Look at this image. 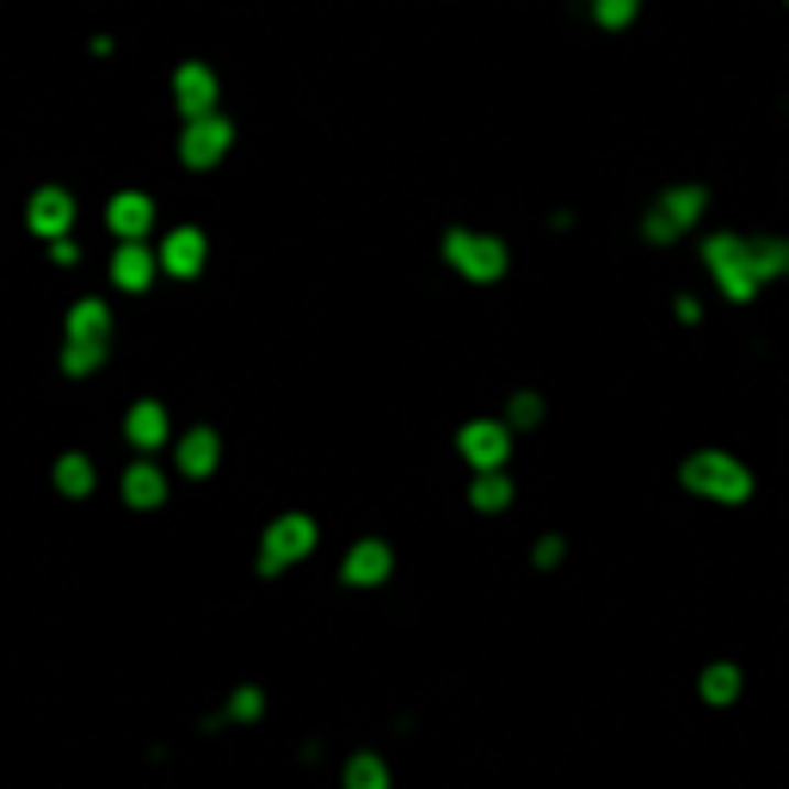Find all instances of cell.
Instances as JSON below:
<instances>
[{
  "label": "cell",
  "mask_w": 789,
  "mask_h": 789,
  "mask_svg": "<svg viewBox=\"0 0 789 789\" xmlns=\"http://www.w3.org/2000/svg\"><path fill=\"white\" fill-rule=\"evenodd\" d=\"M679 481L691 487V494H703V500H746V494H753V475H746L734 457H722V450L691 457V463L679 469Z\"/></svg>",
  "instance_id": "1"
},
{
  "label": "cell",
  "mask_w": 789,
  "mask_h": 789,
  "mask_svg": "<svg viewBox=\"0 0 789 789\" xmlns=\"http://www.w3.org/2000/svg\"><path fill=\"white\" fill-rule=\"evenodd\" d=\"M445 260L457 265V272H469L475 284H487V278L506 272V248H500L494 234H475V229H450L445 234Z\"/></svg>",
  "instance_id": "2"
},
{
  "label": "cell",
  "mask_w": 789,
  "mask_h": 789,
  "mask_svg": "<svg viewBox=\"0 0 789 789\" xmlns=\"http://www.w3.org/2000/svg\"><path fill=\"white\" fill-rule=\"evenodd\" d=\"M315 549V518H278V525L265 530V556H260V573H278L284 561L309 556Z\"/></svg>",
  "instance_id": "3"
},
{
  "label": "cell",
  "mask_w": 789,
  "mask_h": 789,
  "mask_svg": "<svg viewBox=\"0 0 789 789\" xmlns=\"http://www.w3.org/2000/svg\"><path fill=\"white\" fill-rule=\"evenodd\" d=\"M457 445H463V457H469L475 469H487V475H494V469L506 463V450H512V432H506V426H494V419H469Z\"/></svg>",
  "instance_id": "4"
},
{
  "label": "cell",
  "mask_w": 789,
  "mask_h": 789,
  "mask_svg": "<svg viewBox=\"0 0 789 789\" xmlns=\"http://www.w3.org/2000/svg\"><path fill=\"white\" fill-rule=\"evenodd\" d=\"M173 94H179V111H186L191 124H198V118H217V75L204 63L179 68V75H173Z\"/></svg>",
  "instance_id": "5"
},
{
  "label": "cell",
  "mask_w": 789,
  "mask_h": 789,
  "mask_svg": "<svg viewBox=\"0 0 789 789\" xmlns=\"http://www.w3.org/2000/svg\"><path fill=\"white\" fill-rule=\"evenodd\" d=\"M106 222L124 234V248H142V241H149V229H155V204L142 198V191H118V198H111V210H106Z\"/></svg>",
  "instance_id": "6"
},
{
  "label": "cell",
  "mask_w": 789,
  "mask_h": 789,
  "mask_svg": "<svg viewBox=\"0 0 789 789\" xmlns=\"http://www.w3.org/2000/svg\"><path fill=\"white\" fill-rule=\"evenodd\" d=\"M229 142H234V130L222 124V118H198V124L186 130V161L191 167H217V161L229 155Z\"/></svg>",
  "instance_id": "7"
},
{
  "label": "cell",
  "mask_w": 789,
  "mask_h": 789,
  "mask_svg": "<svg viewBox=\"0 0 789 789\" xmlns=\"http://www.w3.org/2000/svg\"><path fill=\"white\" fill-rule=\"evenodd\" d=\"M106 333H111L106 303H99V296L75 303V315H68V346H99V352H106Z\"/></svg>",
  "instance_id": "8"
},
{
  "label": "cell",
  "mask_w": 789,
  "mask_h": 789,
  "mask_svg": "<svg viewBox=\"0 0 789 789\" xmlns=\"http://www.w3.org/2000/svg\"><path fill=\"white\" fill-rule=\"evenodd\" d=\"M161 265H167L173 278H191V272L204 265V234L198 229H173L167 248H161Z\"/></svg>",
  "instance_id": "9"
},
{
  "label": "cell",
  "mask_w": 789,
  "mask_h": 789,
  "mask_svg": "<svg viewBox=\"0 0 789 789\" xmlns=\"http://www.w3.org/2000/svg\"><path fill=\"white\" fill-rule=\"evenodd\" d=\"M68 222H75V198H68V191H37L32 198V229L37 234H56V241H63Z\"/></svg>",
  "instance_id": "10"
},
{
  "label": "cell",
  "mask_w": 789,
  "mask_h": 789,
  "mask_svg": "<svg viewBox=\"0 0 789 789\" xmlns=\"http://www.w3.org/2000/svg\"><path fill=\"white\" fill-rule=\"evenodd\" d=\"M346 580H352V587H376V580H383V573H388V543H358V549H352V556H346Z\"/></svg>",
  "instance_id": "11"
},
{
  "label": "cell",
  "mask_w": 789,
  "mask_h": 789,
  "mask_svg": "<svg viewBox=\"0 0 789 789\" xmlns=\"http://www.w3.org/2000/svg\"><path fill=\"white\" fill-rule=\"evenodd\" d=\"M124 438H130L136 450H161V445H167V414H161L155 402L130 407V419H124Z\"/></svg>",
  "instance_id": "12"
},
{
  "label": "cell",
  "mask_w": 789,
  "mask_h": 789,
  "mask_svg": "<svg viewBox=\"0 0 789 789\" xmlns=\"http://www.w3.org/2000/svg\"><path fill=\"white\" fill-rule=\"evenodd\" d=\"M111 278L124 284V291H149V278H155V253H149V248H118Z\"/></svg>",
  "instance_id": "13"
},
{
  "label": "cell",
  "mask_w": 789,
  "mask_h": 789,
  "mask_svg": "<svg viewBox=\"0 0 789 789\" xmlns=\"http://www.w3.org/2000/svg\"><path fill=\"white\" fill-rule=\"evenodd\" d=\"M654 217H660L666 229L679 234L684 222H697V217H703V191H697V186H679V191H666V204H660V210H654Z\"/></svg>",
  "instance_id": "14"
},
{
  "label": "cell",
  "mask_w": 789,
  "mask_h": 789,
  "mask_svg": "<svg viewBox=\"0 0 789 789\" xmlns=\"http://www.w3.org/2000/svg\"><path fill=\"white\" fill-rule=\"evenodd\" d=\"M179 469H186V475H210V469H217V432H186Z\"/></svg>",
  "instance_id": "15"
},
{
  "label": "cell",
  "mask_w": 789,
  "mask_h": 789,
  "mask_svg": "<svg viewBox=\"0 0 789 789\" xmlns=\"http://www.w3.org/2000/svg\"><path fill=\"white\" fill-rule=\"evenodd\" d=\"M124 494H130V506H161V500H167V481H161L155 469H130Z\"/></svg>",
  "instance_id": "16"
},
{
  "label": "cell",
  "mask_w": 789,
  "mask_h": 789,
  "mask_svg": "<svg viewBox=\"0 0 789 789\" xmlns=\"http://www.w3.org/2000/svg\"><path fill=\"white\" fill-rule=\"evenodd\" d=\"M346 789H388V771H383V758L358 753L352 765H346Z\"/></svg>",
  "instance_id": "17"
},
{
  "label": "cell",
  "mask_w": 789,
  "mask_h": 789,
  "mask_svg": "<svg viewBox=\"0 0 789 789\" xmlns=\"http://www.w3.org/2000/svg\"><path fill=\"white\" fill-rule=\"evenodd\" d=\"M56 487L80 500L87 487H94V463H87V457H63V463H56Z\"/></svg>",
  "instance_id": "18"
},
{
  "label": "cell",
  "mask_w": 789,
  "mask_h": 789,
  "mask_svg": "<svg viewBox=\"0 0 789 789\" xmlns=\"http://www.w3.org/2000/svg\"><path fill=\"white\" fill-rule=\"evenodd\" d=\"M734 691H741V672H734V666L703 672V697H710V703H734Z\"/></svg>",
  "instance_id": "19"
},
{
  "label": "cell",
  "mask_w": 789,
  "mask_h": 789,
  "mask_svg": "<svg viewBox=\"0 0 789 789\" xmlns=\"http://www.w3.org/2000/svg\"><path fill=\"white\" fill-rule=\"evenodd\" d=\"M512 500V487H506V475H481L475 481V506L487 512V506H506Z\"/></svg>",
  "instance_id": "20"
},
{
  "label": "cell",
  "mask_w": 789,
  "mask_h": 789,
  "mask_svg": "<svg viewBox=\"0 0 789 789\" xmlns=\"http://www.w3.org/2000/svg\"><path fill=\"white\" fill-rule=\"evenodd\" d=\"M99 358H106V352H99V346H68V352H63V371H94V364H99Z\"/></svg>",
  "instance_id": "21"
},
{
  "label": "cell",
  "mask_w": 789,
  "mask_h": 789,
  "mask_svg": "<svg viewBox=\"0 0 789 789\" xmlns=\"http://www.w3.org/2000/svg\"><path fill=\"white\" fill-rule=\"evenodd\" d=\"M512 419H518V426H530V419H537V395H518V402H512Z\"/></svg>",
  "instance_id": "22"
},
{
  "label": "cell",
  "mask_w": 789,
  "mask_h": 789,
  "mask_svg": "<svg viewBox=\"0 0 789 789\" xmlns=\"http://www.w3.org/2000/svg\"><path fill=\"white\" fill-rule=\"evenodd\" d=\"M234 715H260V691H253V684H248L241 697H234Z\"/></svg>",
  "instance_id": "23"
}]
</instances>
